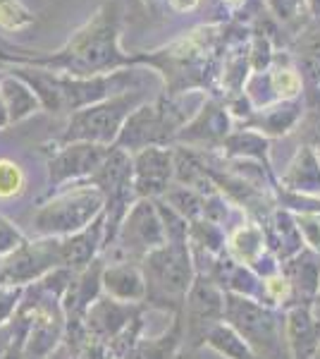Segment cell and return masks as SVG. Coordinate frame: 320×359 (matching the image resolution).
Wrapping results in <instances>:
<instances>
[{
  "mask_svg": "<svg viewBox=\"0 0 320 359\" xmlns=\"http://www.w3.org/2000/svg\"><path fill=\"white\" fill-rule=\"evenodd\" d=\"M225 323H230L237 333L249 343V347L258 355V359H289L284 352L282 321L267 306L242 294H225Z\"/></svg>",
  "mask_w": 320,
  "mask_h": 359,
  "instance_id": "cell-7",
  "label": "cell"
},
{
  "mask_svg": "<svg viewBox=\"0 0 320 359\" xmlns=\"http://www.w3.org/2000/svg\"><path fill=\"white\" fill-rule=\"evenodd\" d=\"M189 237H194V245L206 254H223L225 249V235L218 228V223L211 221H196L189 223Z\"/></svg>",
  "mask_w": 320,
  "mask_h": 359,
  "instance_id": "cell-33",
  "label": "cell"
},
{
  "mask_svg": "<svg viewBox=\"0 0 320 359\" xmlns=\"http://www.w3.org/2000/svg\"><path fill=\"white\" fill-rule=\"evenodd\" d=\"M106 245V213L96 218L89 228L69 237H60L62 266L69 271H84L91 262H96V252Z\"/></svg>",
  "mask_w": 320,
  "mask_h": 359,
  "instance_id": "cell-17",
  "label": "cell"
},
{
  "mask_svg": "<svg viewBox=\"0 0 320 359\" xmlns=\"http://www.w3.org/2000/svg\"><path fill=\"white\" fill-rule=\"evenodd\" d=\"M137 316V304L118 302L113 297H98L86 309V333H89V338L101 340V343H113Z\"/></svg>",
  "mask_w": 320,
  "mask_h": 359,
  "instance_id": "cell-15",
  "label": "cell"
},
{
  "mask_svg": "<svg viewBox=\"0 0 320 359\" xmlns=\"http://www.w3.org/2000/svg\"><path fill=\"white\" fill-rule=\"evenodd\" d=\"M301 120V103L296 101H277L275 106H267L265 111L253 113L251 125L253 130H258L260 135H272V137H282L289 130H294L296 123Z\"/></svg>",
  "mask_w": 320,
  "mask_h": 359,
  "instance_id": "cell-23",
  "label": "cell"
},
{
  "mask_svg": "<svg viewBox=\"0 0 320 359\" xmlns=\"http://www.w3.org/2000/svg\"><path fill=\"white\" fill-rule=\"evenodd\" d=\"M223 151L227 156H235V158H256L265 168H270V158H267V139L260 132L253 130H239L230 132L223 144Z\"/></svg>",
  "mask_w": 320,
  "mask_h": 359,
  "instance_id": "cell-27",
  "label": "cell"
},
{
  "mask_svg": "<svg viewBox=\"0 0 320 359\" xmlns=\"http://www.w3.org/2000/svg\"><path fill=\"white\" fill-rule=\"evenodd\" d=\"M144 103L141 89L115 94L101 103L69 115V123L60 137V144L72 142H91L103 147H115L125 120Z\"/></svg>",
  "mask_w": 320,
  "mask_h": 359,
  "instance_id": "cell-6",
  "label": "cell"
},
{
  "mask_svg": "<svg viewBox=\"0 0 320 359\" xmlns=\"http://www.w3.org/2000/svg\"><path fill=\"white\" fill-rule=\"evenodd\" d=\"M294 221H296V228H299L304 245L320 254V213L318 211H301L294 216Z\"/></svg>",
  "mask_w": 320,
  "mask_h": 359,
  "instance_id": "cell-35",
  "label": "cell"
},
{
  "mask_svg": "<svg viewBox=\"0 0 320 359\" xmlns=\"http://www.w3.org/2000/svg\"><path fill=\"white\" fill-rule=\"evenodd\" d=\"M179 340H182V321L177 316L172 326L165 328L158 338H139V343L134 345L127 359H172L179 347Z\"/></svg>",
  "mask_w": 320,
  "mask_h": 359,
  "instance_id": "cell-25",
  "label": "cell"
},
{
  "mask_svg": "<svg viewBox=\"0 0 320 359\" xmlns=\"http://www.w3.org/2000/svg\"><path fill=\"white\" fill-rule=\"evenodd\" d=\"M301 65V82L306 86L308 103L313 111L320 108V32H313L304 41V48L299 53Z\"/></svg>",
  "mask_w": 320,
  "mask_h": 359,
  "instance_id": "cell-26",
  "label": "cell"
},
{
  "mask_svg": "<svg viewBox=\"0 0 320 359\" xmlns=\"http://www.w3.org/2000/svg\"><path fill=\"white\" fill-rule=\"evenodd\" d=\"M306 142H308L306 147H311L320 158V108L313 113V118L308 120V125H306Z\"/></svg>",
  "mask_w": 320,
  "mask_h": 359,
  "instance_id": "cell-40",
  "label": "cell"
},
{
  "mask_svg": "<svg viewBox=\"0 0 320 359\" xmlns=\"http://www.w3.org/2000/svg\"><path fill=\"white\" fill-rule=\"evenodd\" d=\"M22 292H25V287H20V285L0 287V326L13 321V314L22 299Z\"/></svg>",
  "mask_w": 320,
  "mask_h": 359,
  "instance_id": "cell-37",
  "label": "cell"
},
{
  "mask_svg": "<svg viewBox=\"0 0 320 359\" xmlns=\"http://www.w3.org/2000/svg\"><path fill=\"white\" fill-rule=\"evenodd\" d=\"M113 147H103V144H91V142H72L62 144L60 151L48 161V177L50 184L60 187L67 182H79L86 180L101 168L110 154Z\"/></svg>",
  "mask_w": 320,
  "mask_h": 359,
  "instance_id": "cell-12",
  "label": "cell"
},
{
  "mask_svg": "<svg viewBox=\"0 0 320 359\" xmlns=\"http://www.w3.org/2000/svg\"><path fill=\"white\" fill-rule=\"evenodd\" d=\"M232 130V115L227 106L218 101H206L196 118L184 127L174 142L187 147H218L223 144Z\"/></svg>",
  "mask_w": 320,
  "mask_h": 359,
  "instance_id": "cell-14",
  "label": "cell"
},
{
  "mask_svg": "<svg viewBox=\"0 0 320 359\" xmlns=\"http://www.w3.org/2000/svg\"><path fill=\"white\" fill-rule=\"evenodd\" d=\"M284 340L289 359H316L320 352V321L311 314L308 304H296L287 311Z\"/></svg>",
  "mask_w": 320,
  "mask_h": 359,
  "instance_id": "cell-16",
  "label": "cell"
},
{
  "mask_svg": "<svg viewBox=\"0 0 320 359\" xmlns=\"http://www.w3.org/2000/svg\"><path fill=\"white\" fill-rule=\"evenodd\" d=\"M25 242H27L25 235H22L20 230L8 221V218L0 216V259L8 257V254H13L15 249H20Z\"/></svg>",
  "mask_w": 320,
  "mask_h": 359,
  "instance_id": "cell-38",
  "label": "cell"
},
{
  "mask_svg": "<svg viewBox=\"0 0 320 359\" xmlns=\"http://www.w3.org/2000/svg\"><path fill=\"white\" fill-rule=\"evenodd\" d=\"M174 142V132L165 120L160 101H144L141 106L125 120L115 147L127 154H137L148 147H165Z\"/></svg>",
  "mask_w": 320,
  "mask_h": 359,
  "instance_id": "cell-11",
  "label": "cell"
},
{
  "mask_svg": "<svg viewBox=\"0 0 320 359\" xmlns=\"http://www.w3.org/2000/svg\"><path fill=\"white\" fill-rule=\"evenodd\" d=\"M249 72H251L249 46H244V43L232 46L225 53V62H223V86L235 96L244 94V84H246V79H249Z\"/></svg>",
  "mask_w": 320,
  "mask_h": 359,
  "instance_id": "cell-29",
  "label": "cell"
},
{
  "mask_svg": "<svg viewBox=\"0 0 320 359\" xmlns=\"http://www.w3.org/2000/svg\"><path fill=\"white\" fill-rule=\"evenodd\" d=\"M184 309H187L189 345H206L208 333L225 318V292L208 276H196L184 299Z\"/></svg>",
  "mask_w": 320,
  "mask_h": 359,
  "instance_id": "cell-10",
  "label": "cell"
},
{
  "mask_svg": "<svg viewBox=\"0 0 320 359\" xmlns=\"http://www.w3.org/2000/svg\"><path fill=\"white\" fill-rule=\"evenodd\" d=\"M267 5H270L272 15H275L277 20L294 22V20H299L306 0H267Z\"/></svg>",
  "mask_w": 320,
  "mask_h": 359,
  "instance_id": "cell-39",
  "label": "cell"
},
{
  "mask_svg": "<svg viewBox=\"0 0 320 359\" xmlns=\"http://www.w3.org/2000/svg\"><path fill=\"white\" fill-rule=\"evenodd\" d=\"M10 125H13V123H10V113H8V106H5V101H3V94H0V132H3V130H8Z\"/></svg>",
  "mask_w": 320,
  "mask_h": 359,
  "instance_id": "cell-42",
  "label": "cell"
},
{
  "mask_svg": "<svg viewBox=\"0 0 320 359\" xmlns=\"http://www.w3.org/2000/svg\"><path fill=\"white\" fill-rule=\"evenodd\" d=\"M103 290L118 302L137 304L146 299V280H144L141 269L132 266L130 262H118L103 269Z\"/></svg>",
  "mask_w": 320,
  "mask_h": 359,
  "instance_id": "cell-19",
  "label": "cell"
},
{
  "mask_svg": "<svg viewBox=\"0 0 320 359\" xmlns=\"http://www.w3.org/2000/svg\"><path fill=\"white\" fill-rule=\"evenodd\" d=\"M206 345L225 359H258V355H256L246 340H244L230 323H218V326L208 333Z\"/></svg>",
  "mask_w": 320,
  "mask_h": 359,
  "instance_id": "cell-28",
  "label": "cell"
},
{
  "mask_svg": "<svg viewBox=\"0 0 320 359\" xmlns=\"http://www.w3.org/2000/svg\"><path fill=\"white\" fill-rule=\"evenodd\" d=\"M146 280V299L162 311H174L184 304L194 283V264L187 242H165L141 259Z\"/></svg>",
  "mask_w": 320,
  "mask_h": 359,
  "instance_id": "cell-3",
  "label": "cell"
},
{
  "mask_svg": "<svg viewBox=\"0 0 320 359\" xmlns=\"http://www.w3.org/2000/svg\"><path fill=\"white\" fill-rule=\"evenodd\" d=\"M267 84H270L272 94H275V101H294V98L301 94V89H304V82H301V77L296 74V69L289 65H282V62H277V65L267 72Z\"/></svg>",
  "mask_w": 320,
  "mask_h": 359,
  "instance_id": "cell-31",
  "label": "cell"
},
{
  "mask_svg": "<svg viewBox=\"0 0 320 359\" xmlns=\"http://www.w3.org/2000/svg\"><path fill=\"white\" fill-rule=\"evenodd\" d=\"M220 29L203 27L199 32H191L189 36L179 39L162 48L153 57H134V62L146 60L151 65H158L162 69L165 82H170V94L179 91H191L194 84H203V69H211V57L218 50Z\"/></svg>",
  "mask_w": 320,
  "mask_h": 359,
  "instance_id": "cell-5",
  "label": "cell"
},
{
  "mask_svg": "<svg viewBox=\"0 0 320 359\" xmlns=\"http://www.w3.org/2000/svg\"><path fill=\"white\" fill-rule=\"evenodd\" d=\"M265 228H267V235H265V245L282 259H292L294 254H299L301 249V233L296 228V221L292 213L287 211H275L270 218L265 221Z\"/></svg>",
  "mask_w": 320,
  "mask_h": 359,
  "instance_id": "cell-22",
  "label": "cell"
},
{
  "mask_svg": "<svg viewBox=\"0 0 320 359\" xmlns=\"http://www.w3.org/2000/svg\"><path fill=\"white\" fill-rule=\"evenodd\" d=\"M206 196L208 194H201V192H196V189L174 184V187H170L165 194H162V201H165L167 206H172L182 218H187L189 223H196V221H203V213H206Z\"/></svg>",
  "mask_w": 320,
  "mask_h": 359,
  "instance_id": "cell-30",
  "label": "cell"
},
{
  "mask_svg": "<svg viewBox=\"0 0 320 359\" xmlns=\"http://www.w3.org/2000/svg\"><path fill=\"white\" fill-rule=\"evenodd\" d=\"M230 252L237 264L246 266V269H253V266L260 262V257L267 252L263 228L256 223L239 225L230 237Z\"/></svg>",
  "mask_w": 320,
  "mask_h": 359,
  "instance_id": "cell-24",
  "label": "cell"
},
{
  "mask_svg": "<svg viewBox=\"0 0 320 359\" xmlns=\"http://www.w3.org/2000/svg\"><path fill=\"white\" fill-rule=\"evenodd\" d=\"M280 273L287 278L292 285V299H301V304L311 306V299L316 302L320 287V254L304 247L299 254L287 259Z\"/></svg>",
  "mask_w": 320,
  "mask_h": 359,
  "instance_id": "cell-18",
  "label": "cell"
},
{
  "mask_svg": "<svg viewBox=\"0 0 320 359\" xmlns=\"http://www.w3.org/2000/svg\"><path fill=\"white\" fill-rule=\"evenodd\" d=\"M249 60H251V72L260 74L270 67L272 62V43L265 34H256L253 41L249 43Z\"/></svg>",
  "mask_w": 320,
  "mask_h": 359,
  "instance_id": "cell-36",
  "label": "cell"
},
{
  "mask_svg": "<svg viewBox=\"0 0 320 359\" xmlns=\"http://www.w3.org/2000/svg\"><path fill=\"white\" fill-rule=\"evenodd\" d=\"M122 32V10L118 3H106L84 27L72 34V39L57 53H29V50L13 48L3 62L15 65H32L53 69V72L72 74V77H101L113 74L118 69L134 62L120 48Z\"/></svg>",
  "mask_w": 320,
  "mask_h": 359,
  "instance_id": "cell-1",
  "label": "cell"
},
{
  "mask_svg": "<svg viewBox=\"0 0 320 359\" xmlns=\"http://www.w3.org/2000/svg\"><path fill=\"white\" fill-rule=\"evenodd\" d=\"M170 3L172 10H177V13H191V10L199 5V0H167Z\"/></svg>",
  "mask_w": 320,
  "mask_h": 359,
  "instance_id": "cell-41",
  "label": "cell"
},
{
  "mask_svg": "<svg viewBox=\"0 0 320 359\" xmlns=\"http://www.w3.org/2000/svg\"><path fill=\"white\" fill-rule=\"evenodd\" d=\"M316 304L320 306V287H318V294H316Z\"/></svg>",
  "mask_w": 320,
  "mask_h": 359,
  "instance_id": "cell-45",
  "label": "cell"
},
{
  "mask_svg": "<svg viewBox=\"0 0 320 359\" xmlns=\"http://www.w3.org/2000/svg\"><path fill=\"white\" fill-rule=\"evenodd\" d=\"M282 184L296 194H320V158L311 147H301L282 172Z\"/></svg>",
  "mask_w": 320,
  "mask_h": 359,
  "instance_id": "cell-20",
  "label": "cell"
},
{
  "mask_svg": "<svg viewBox=\"0 0 320 359\" xmlns=\"http://www.w3.org/2000/svg\"><path fill=\"white\" fill-rule=\"evenodd\" d=\"M27 189V172L17 161L0 158V201L22 196Z\"/></svg>",
  "mask_w": 320,
  "mask_h": 359,
  "instance_id": "cell-32",
  "label": "cell"
},
{
  "mask_svg": "<svg viewBox=\"0 0 320 359\" xmlns=\"http://www.w3.org/2000/svg\"><path fill=\"white\" fill-rule=\"evenodd\" d=\"M0 94H3V101L8 106L10 113V123H22V120L32 118L34 113L43 111L41 108L39 96L34 94V89L29 86L25 79H20L17 74H3L0 77Z\"/></svg>",
  "mask_w": 320,
  "mask_h": 359,
  "instance_id": "cell-21",
  "label": "cell"
},
{
  "mask_svg": "<svg viewBox=\"0 0 320 359\" xmlns=\"http://www.w3.org/2000/svg\"><path fill=\"white\" fill-rule=\"evenodd\" d=\"M223 3H225L230 10H237V8H242V5L246 3V0H223Z\"/></svg>",
  "mask_w": 320,
  "mask_h": 359,
  "instance_id": "cell-44",
  "label": "cell"
},
{
  "mask_svg": "<svg viewBox=\"0 0 320 359\" xmlns=\"http://www.w3.org/2000/svg\"><path fill=\"white\" fill-rule=\"evenodd\" d=\"M34 25V15L22 0H0V32H22Z\"/></svg>",
  "mask_w": 320,
  "mask_h": 359,
  "instance_id": "cell-34",
  "label": "cell"
},
{
  "mask_svg": "<svg viewBox=\"0 0 320 359\" xmlns=\"http://www.w3.org/2000/svg\"><path fill=\"white\" fill-rule=\"evenodd\" d=\"M106 211V196L94 182H81L41 204L32 216L39 237H69L89 228Z\"/></svg>",
  "mask_w": 320,
  "mask_h": 359,
  "instance_id": "cell-4",
  "label": "cell"
},
{
  "mask_svg": "<svg viewBox=\"0 0 320 359\" xmlns=\"http://www.w3.org/2000/svg\"><path fill=\"white\" fill-rule=\"evenodd\" d=\"M306 5H308V10H311L313 15L320 17V0H306Z\"/></svg>",
  "mask_w": 320,
  "mask_h": 359,
  "instance_id": "cell-43",
  "label": "cell"
},
{
  "mask_svg": "<svg viewBox=\"0 0 320 359\" xmlns=\"http://www.w3.org/2000/svg\"><path fill=\"white\" fill-rule=\"evenodd\" d=\"M134 165V189L139 199H158L170 189L174 177L172 149L148 147L132 156Z\"/></svg>",
  "mask_w": 320,
  "mask_h": 359,
  "instance_id": "cell-13",
  "label": "cell"
},
{
  "mask_svg": "<svg viewBox=\"0 0 320 359\" xmlns=\"http://www.w3.org/2000/svg\"><path fill=\"white\" fill-rule=\"evenodd\" d=\"M165 242V228H162L155 201L137 199L130 206V211H127L113 245H118L125 254H139L144 259L148 252L162 247Z\"/></svg>",
  "mask_w": 320,
  "mask_h": 359,
  "instance_id": "cell-9",
  "label": "cell"
},
{
  "mask_svg": "<svg viewBox=\"0 0 320 359\" xmlns=\"http://www.w3.org/2000/svg\"><path fill=\"white\" fill-rule=\"evenodd\" d=\"M10 72L32 86L43 111L55 115H72L81 111V108L101 103L115 94L137 89V86H132L134 72H130V69H118V72L101 74V77H72V74L32 65H15Z\"/></svg>",
  "mask_w": 320,
  "mask_h": 359,
  "instance_id": "cell-2",
  "label": "cell"
},
{
  "mask_svg": "<svg viewBox=\"0 0 320 359\" xmlns=\"http://www.w3.org/2000/svg\"><path fill=\"white\" fill-rule=\"evenodd\" d=\"M55 269H65L60 254V237H41L36 242H25L0 262V287H25L27 283L53 273Z\"/></svg>",
  "mask_w": 320,
  "mask_h": 359,
  "instance_id": "cell-8",
  "label": "cell"
}]
</instances>
